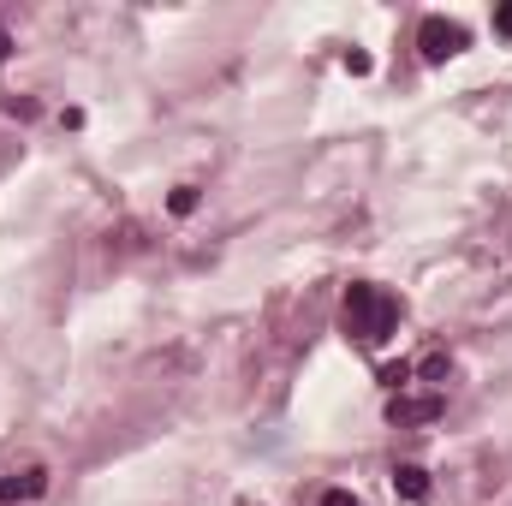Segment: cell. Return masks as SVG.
I'll return each mask as SVG.
<instances>
[{
    "mask_svg": "<svg viewBox=\"0 0 512 506\" xmlns=\"http://www.w3.org/2000/svg\"><path fill=\"white\" fill-rule=\"evenodd\" d=\"M399 322H405V304L376 286V280H352L346 286V298H340V328H346V340H358L364 352H382L387 340L399 334Z\"/></svg>",
    "mask_w": 512,
    "mask_h": 506,
    "instance_id": "6da1fadb",
    "label": "cell"
},
{
    "mask_svg": "<svg viewBox=\"0 0 512 506\" xmlns=\"http://www.w3.org/2000/svg\"><path fill=\"white\" fill-rule=\"evenodd\" d=\"M417 48H423V60H429V66H441V60H453V54H465V48H471V30H465L459 18L429 12V18L417 24Z\"/></svg>",
    "mask_w": 512,
    "mask_h": 506,
    "instance_id": "7a4b0ae2",
    "label": "cell"
},
{
    "mask_svg": "<svg viewBox=\"0 0 512 506\" xmlns=\"http://www.w3.org/2000/svg\"><path fill=\"white\" fill-rule=\"evenodd\" d=\"M441 411H447V399H441V393H423V399L393 393V399H387V423H399V429H411V423H435Z\"/></svg>",
    "mask_w": 512,
    "mask_h": 506,
    "instance_id": "3957f363",
    "label": "cell"
},
{
    "mask_svg": "<svg viewBox=\"0 0 512 506\" xmlns=\"http://www.w3.org/2000/svg\"><path fill=\"white\" fill-rule=\"evenodd\" d=\"M42 489H48V471H42V465H24V471H12V477H0V506L36 501Z\"/></svg>",
    "mask_w": 512,
    "mask_h": 506,
    "instance_id": "277c9868",
    "label": "cell"
},
{
    "mask_svg": "<svg viewBox=\"0 0 512 506\" xmlns=\"http://www.w3.org/2000/svg\"><path fill=\"white\" fill-rule=\"evenodd\" d=\"M393 495L429 501V471H423V465H393Z\"/></svg>",
    "mask_w": 512,
    "mask_h": 506,
    "instance_id": "5b68a950",
    "label": "cell"
},
{
    "mask_svg": "<svg viewBox=\"0 0 512 506\" xmlns=\"http://www.w3.org/2000/svg\"><path fill=\"white\" fill-rule=\"evenodd\" d=\"M411 376H417V370L399 358V364H382V376H376V381H382L387 393H405V387H411Z\"/></svg>",
    "mask_w": 512,
    "mask_h": 506,
    "instance_id": "8992f818",
    "label": "cell"
},
{
    "mask_svg": "<svg viewBox=\"0 0 512 506\" xmlns=\"http://www.w3.org/2000/svg\"><path fill=\"white\" fill-rule=\"evenodd\" d=\"M167 209H173V215H191V209H197V185H179V191L167 197Z\"/></svg>",
    "mask_w": 512,
    "mask_h": 506,
    "instance_id": "52a82bcc",
    "label": "cell"
},
{
    "mask_svg": "<svg viewBox=\"0 0 512 506\" xmlns=\"http://www.w3.org/2000/svg\"><path fill=\"white\" fill-rule=\"evenodd\" d=\"M370 66H376V60H370L364 48H352V54H346V72H352V78H370Z\"/></svg>",
    "mask_w": 512,
    "mask_h": 506,
    "instance_id": "ba28073f",
    "label": "cell"
},
{
    "mask_svg": "<svg viewBox=\"0 0 512 506\" xmlns=\"http://www.w3.org/2000/svg\"><path fill=\"white\" fill-rule=\"evenodd\" d=\"M322 506H358V495H352V489H328V495H322Z\"/></svg>",
    "mask_w": 512,
    "mask_h": 506,
    "instance_id": "9c48e42d",
    "label": "cell"
},
{
    "mask_svg": "<svg viewBox=\"0 0 512 506\" xmlns=\"http://www.w3.org/2000/svg\"><path fill=\"white\" fill-rule=\"evenodd\" d=\"M495 30H501V36H512V0L501 6V12H495Z\"/></svg>",
    "mask_w": 512,
    "mask_h": 506,
    "instance_id": "30bf717a",
    "label": "cell"
},
{
    "mask_svg": "<svg viewBox=\"0 0 512 506\" xmlns=\"http://www.w3.org/2000/svg\"><path fill=\"white\" fill-rule=\"evenodd\" d=\"M6 54H12V42H6V36H0V60H6Z\"/></svg>",
    "mask_w": 512,
    "mask_h": 506,
    "instance_id": "8fae6325",
    "label": "cell"
}]
</instances>
